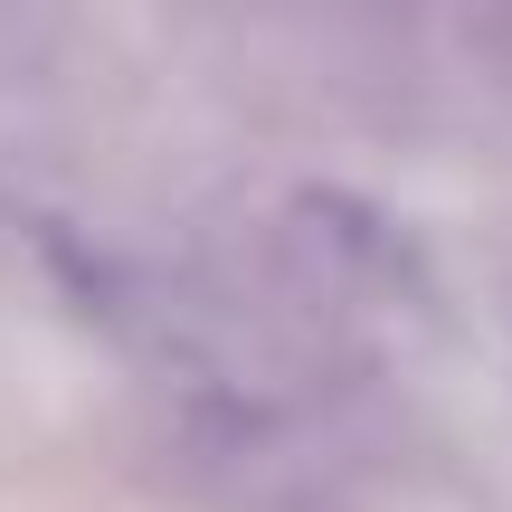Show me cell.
Here are the masks:
<instances>
[]
</instances>
